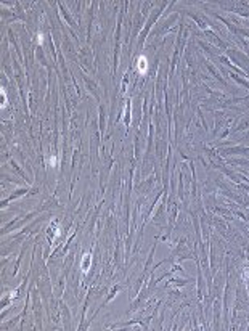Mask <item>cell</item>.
I'll return each mask as SVG.
<instances>
[{
    "instance_id": "cell-1",
    "label": "cell",
    "mask_w": 249,
    "mask_h": 331,
    "mask_svg": "<svg viewBox=\"0 0 249 331\" xmlns=\"http://www.w3.org/2000/svg\"><path fill=\"white\" fill-rule=\"evenodd\" d=\"M138 69L142 71V73H145V69H146V60L143 58V56L138 58Z\"/></svg>"
}]
</instances>
